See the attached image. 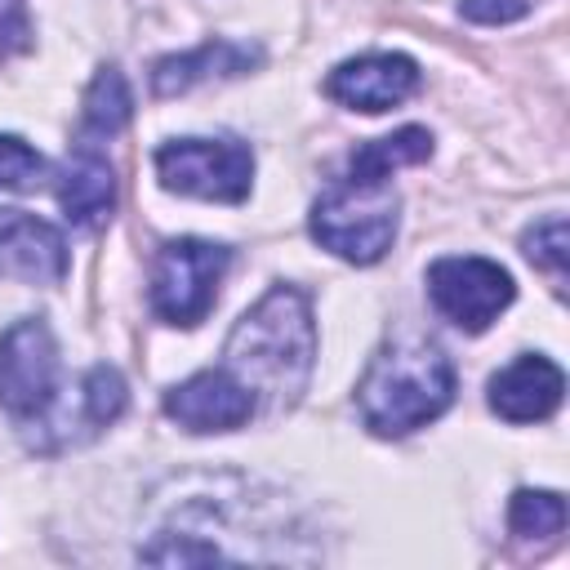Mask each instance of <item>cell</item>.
<instances>
[{
	"label": "cell",
	"mask_w": 570,
	"mask_h": 570,
	"mask_svg": "<svg viewBox=\"0 0 570 570\" xmlns=\"http://www.w3.org/2000/svg\"><path fill=\"white\" fill-rule=\"evenodd\" d=\"M316 365V321L312 303L294 285H272L227 334L223 370L254 396L258 410H289Z\"/></svg>",
	"instance_id": "6da1fadb"
},
{
	"label": "cell",
	"mask_w": 570,
	"mask_h": 570,
	"mask_svg": "<svg viewBox=\"0 0 570 570\" xmlns=\"http://www.w3.org/2000/svg\"><path fill=\"white\" fill-rule=\"evenodd\" d=\"M454 401V365L436 343L396 338L379 347L356 383V410L374 436H405Z\"/></svg>",
	"instance_id": "7a4b0ae2"
},
{
	"label": "cell",
	"mask_w": 570,
	"mask_h": 570,
	"mask_svg": "<svg viewBox=\"0 0 570 570\" xmlns=\"http://www.w3.org/2000/svg\"><path fill=\"white\" fill-rule=\"evenodd\" d=\"M396 191L392 183L338 174L330 191L312 205V236L321 249L347 263H379L396 240Z\"/></svg>",
	"instance_id": "3957f363"
},
{
	"label": "cell",
	"mask_w": 570,
	"mask_h": 570,
	"mask_svg": "<svg viewBox=\"0 0 570 570\" xmlns=\"http://www.w3.org/2000/svg\"><path fill=\"white\" fill-rule=\"evenodd\" d=\"M156 178L178 196L240 205L254 187V151L240 138H174L156 147Z\"/></svg>",
	"instance_id": "277c9868"
},
{
	"label": "cell",
	"mask_w": 570,
	"mask_h": 570,
	"mask_svg": "<svg viewBox=\"0 0 570 570\" xmlns=\"http://www.w3.org/2000/svg\"><path fill=\"white\" fill-rule=\"evenodd\" d=\"M227 245L214 240H165L151 258V307L169 325H200L218 298L227 272Z\"/></svg>",
	"instance_id": "5b68a950"
},
{
	"label": "cell",
	"mask_w": 570,
	"mask_h": 570,
	"mask_svg": "<svg viewBox=\"0 0 570 570\" xmlns=\"http://www.w3.org/2000/svg\"><path fill=\"white\" fill-rule=\"evenodd\" d=\"M58 396V343L45 316H22L0 334V410L36 419Z\"/></svg>",
	"instance_id": "8992f818"
},
{
	"label": "cell",
	"mask_w": 570,
	"mask_h": 570,
	"mask_svg": "<svg viewBox=\"0 0 570 570\" xmlns=\"http://www.w3.org/2000/svg\"><path fill=\"white\" fill-rule=\"evenodd\" d=\"M428 298L450 325L481 334L517 298V285L499 263L476 258V254H454L428 267Z\"/></svg>",
	"instance_id": "52a82bcc"
},
{
	"label": "cell",
	"mask_w": 570,
	"mask_h": 570,
	"mask_svg": "<svg viewBox=\"0 0 570 570\" xmlns=\"http://www.w3.org/2000/svg\"><path fill=\"white\" fill-rule=\"evenodd\" d=\"M125 379L111 365H94L80 383H76V405H58V396L49 401L45 414L31 419V428H40V436H31V445L40 450H58V445H76L102 428H111L125 414Z\"/></svg>",
	"instance_id": "ba28073f"
},
{
	"label": "cell",
	"mask_w": 570,
	"mask_h": 570,
	"mask_svg": "<svg viewBox=\"0 0 570 570\" xmlns=\"http://www.w3.org/2000/svg\"><path fill=\"white\" fill-rule=\"evenodd\" d=\"M165 414L178 428L205 436V432H236V428H245L258 414V405L223 365H214V370H200V374L183 379L178 387H169L165 392Z\"/></svg>",
	"instance_id": "9c48e42d"
},
{
	"label": "cell",
	"mask_w": 570,
	"mask_h": 570,
	"mask_svg": "<svg viewBox=\"0 0 570 570\" xmlns=\"http://www.w3.org/2000/svg\"><path fill=\"white\" fill-rule=\"evenodd\" d=\"M419 89V62L405 53H361L325 76V94L352 111H387Z\"/></svg>",
	"instance_id": "30bf717a"
},
{
	"label": "cell",
	"mask_w": 570,
	"mask_h": 570,
	"mask_svg": "<svg viewBox=\"0 0 570 570\" xmlns=\"http://www.w3.org/2000/svg\"><path fill=\"white\" fill-rule=\"evenodd\" d=\"M67 276V240L27 209H0V281L58 285Z\"/></svg>",
	"instance_id": "8fae6325"
},
{
	"label": "cell",
	"mask_w": 570,
	"mask_h": 570,
	"mask_svg": "<svg viewBox=\"0 0 570 570\" xmlns=\"http://www.w3.org/2000/svg\"><path fill=\"white\" fill-rule=\"evenodd\" d=\"M561 392H566L561 365L539 352H525L490 379V410L508 423H543L561 405Z\"/></svg>",
	"instance_id": "7c38bea8"
},
{
	"label": "cell",
	"mask_w": 570,
	"mask_h": 570,
	"mask_svg": "<svg viewBox=\"0 0 570 570\" xmlns=\"http://www.w3.org/2000/svg\"><path fill=\"white\" fill-rule=\"evenodd\" d=\"M263 62L258 45H240V40H205L187 53H169L151 67V94L156 98H174L187 94L205 80H227V76H245L249 67Z\"/></svg>",
	"instance_id": "4fadbf2b"
},
{
	"label": "cell",
	"mask_w": 570,
	"mask_h": 570,
	"mask_svg": "<svg viewBox=\"0 0 570 570\" xmlns=\"http://www.w3.org/2000/svg\"><path fill=\"white\" fill-rule=\"evenodd\" d=\"M58 205H62L67 223H76V227H94V223L111 218V209H116V174H111L107 156L94 142H76V151L62 160V169H58Z\"/></svg>",
	"instance_id": "5bb4252c"
},
{
	"label": "cell",
	"mask_w": 570,
	"mask_h": 570,
	"mask_svg": "<svg viewBox=\"0 0 570 570\" xmlns=\"http://www.w3.org/2000/svg\"><path fill=\"white\" fill-rule=\"evenodd\" d=\"M129 116H134V98H129L125 76L116 67H102L89 80L85 98H80V138L76 142H94L98 147L107 138H116L129 125Z\"/></svg>",
	"instance_id": "9a60e30c"
},
{
	"label": "cell",
	"mask_w": 570,
	"mask_h": 570,
	"mask_svg": "<svg viewBox=\"0 0 570 570\" xmlns=\"http://www.w3.org/2000/svg\"><path fill=\"white\" fill-rule=\"evenodd\" d=\"M428 156H432V134L419 129V125H405V129H396V134H383V138L361 142V147L347 156V169H343V174L387 183L392 169L419 165V160H428Z\"/></svg>",
	"instance_id": "2e32d148"
},
{
	"label": "cell",
	"mask_w": 570,
	"mask_h": 570,
	"mask_svg": "<svg viewBox=\"0 0 570 570\" xmlns=\"http://www.w3.org/2000/svg\"><path fill=\"white\" fill-rule=\"evenodd\" d=\"M508 530L517 539H557L566 530V499L557 490H517L508 503Z\"/></svg>",
	"instance_id": "e0dca14e"
},
{
	"label": "cell",
	"mask_w": 570,
	"mask_h": 570,
	"mask_svg": "<svg viewBox=\"0 0 570 570\" xmlns=\"http://www.w3.org/2000/svg\"><path fill=\"white\" fill-rule=\"evenodd\" d=\"M521 249H525V258H530L539 272H548V276H552V285H557V289H566L570 232H566V218H561V214H548V218H539L534 227H525Z\"/></svg>",
	"instance_id": "ac0fdd59"
},
{
	"label": "cell",
	"mask_w": 570,
	"mask_h": 570,
	"mask_svg": "<svg viewBox=\"0 0 570 570\" xmlns=\"http://www.w3.org/2000/svg\"><path fill=\"white\" fill-rule=\"evenodd\" d=\"M45 174V160L18 134H0V187H31Z\"/></svg>",
	"instance_id": "d6986e66"
},
{
	"label": "cell",
	"mask_w": 570,
	"mask_h": 570,
	"mask_svg": "<svg viewBox=\"0 0 570 570\" xmlns=\"http://www.w3.org/2000/svg\"><path fill=\"white\" fill-rule=\"evenodd\" d=\"M31 49V18L27 0H0V62Z\"/></svg>",
	"instance_id": "ffe728a7"
},
{
	"label": "cell",
	"mask_w": 570,
	"mask_h": 570,
	"mask_svg": "<svg viewBox=\"0 0 570 570\" xmlns=\"http://www.w3.org/2000/svg\"><path fill=\"white\" fill-rule=\"evenodd\" d=\"M459 13L468 22L499 27V22H517L521 13H530V0H459Z\"/></svg>",
	"instance_id": "44dd1931"
}]
</instances>
